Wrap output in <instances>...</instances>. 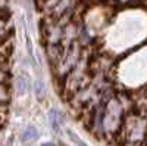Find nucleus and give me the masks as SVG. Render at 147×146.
Masks as SVG:
<instances>
[{
	"instance_id": "1",
	"label": "nucleus",
	"mask_w": 147,
	"mask_h": 146,
	"mask_svg": "<svg viewBox=\"0 0 147 146\" xmlns=\"http://www.w3.org/2000/svg\"><path fill=\"white\" fill-rule=\"evenodd\" d=\"M37 137H38V133H37V128H35V127H32V126L27 127V130L21 134V139H22L24 142H27V140H32V139H37Z\"/></svg>"
},
{
	"instance_id": "5",
	"label": "nucleus",
	"mask_w": 147,
	"mask_h": 146,
	"mask_svg": "<svg viewBox=\"0 0 147 146\" xmlns=\"http://www.w3.org/2000/svg\"><path fill=\"white\" fill-rule=\"evenodd\" d=\"M43 146H55V145H52V143H44Z\"/></svg>"
},
{
	"instance_id": "4",
	"label": "nucleus",
	"mask_w": 147,
	"mask_h": 146,
	"mask_svg": "<svg viewBox=\"0 0 147 146\" xmlns=\"http://www.w3.org/2000/svg\"><path fill=\"white\" fill-rule=\"evenodd\" d=\"M68 136H69V137H71L74 142H75V145H78V146H87V145L84 143V140H82V139H80V137H78V136H77L74 131L68 130Z\"/></svg>"
},
{
	"instance_id": "3",
	"label": "nucleus",
	"mask_w": 147,
	"mask_h": 146,
	"mask_svg": "<svg viewBox=\"0 0 147 146\" xmlns=\"http://www.w3.org/2000/svg\"><path fill=\"white\" fill-rule=\"evenodd\" d=\"M50 121H52V128L59 133L60 131V123H59V120H57V112L56 111H52L50 112Z\"/></svg>"
},
{
	"instance_id": "2",
	"label": "nucleus",
	"mask_w": 147,
	"mask_h": 146,
	"mask_svg": "<svg viewBox=\"0 0 147 146\" xmlns=\"http://www.w3.org/2000/svg\"><path fill=\"white\" fill-rule=\"evenodd\" d=\"M28 78L25 75H21L18 78V94H25L27 93V89H28Z\"/></svg>"
}]
</instances>
